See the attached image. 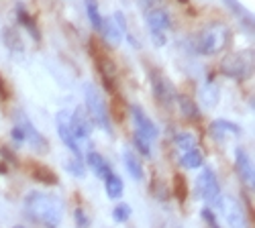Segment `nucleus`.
I'll use <instances>...</instances> for the list:
<instances>
[{"label":"nucleus","mask_w":255,"mask_h":228,"mask_svg":"<svg viewBox=\"0 0 255 228\" xmlns=\"http://www.w3.org/2000/svg\"><path fill=\"white\" fill-rule=\"evenodd\" d=\"M27 214L47 228H57L63 218V202L45 192H29L25 196Z\"/></svg>","instance_id":"obj_1"},{"label":"nucleus","mask_w":255,"mask_h":228,"mask_svg":"<svg viewBox=\"0 0 255 228\" xmlns=\"http://www.w3.org/2000/svg\"><path fill=\"white\" fill-rule=\"evenodd\" d=\"M227 41H229V29L223 23H210L202 31L196 33L194 49L198 55L210 57V55L221 53L227 45Z\"/></svg>","instance_id":"obj_2"},{"label":"nucleus","mask_w":255,"mask_h":228,"mask_svg":"<svg viewBox=\"0 0 255 228\" xmlns=\"http://www.w3.org/2000/svg\"><path fill=\"white\" fill-rule=\"evenodd\" d=\"M84 110L86 114L90 116V122L96 124L98 129H102L104 133H111V110H109V104H106V100L102 96V92L94 86V84H86L84 86Z\"/></svg>","instance_id":"obj_3"},{"label":"nucleus","mask_w":255,"mask_h":228,"mask_svg":"<svg viewBox=\"0 0 255 228\" xmlns=\"http://www.w3.org/2000/svg\"><path fill=\"white\" fill-rule=\"evenodd\" d=\"M196 194L208 206H215V208H219L221 198H223V190H221V183H219L217 173L212 171L210 167H200V173L196 177Z\"/></svg>","instance_id":"obj_4"},{"label":"nucleus","mask_w":255,"mask_h":228,"mask_svg":"<svg viewBox=\"0 0 255 228\" xmlns=\"http://www.w3.org/2000/svg\"><path fill=\"white\" fill-rule=\"evenodd\" d=\"M219 210L223 212L227 224L231 228H251V222H249V214L245 210V206L239 198H235L233 194H225L221 198V204H219Z\"/></svg>","instance_id":"obj_5"},{"label":"nucleus","mask_w":255,"mask_h":228,"mask_svg":"<svg viewBox=\"0 0 255 228\" xmlns=\"http://www.w3.org/2000/svg\"><path fill=\"white\" fill-rule=\"evenodd\" d=\"M14 124L23 131V137H25V143L35 151V153H47V139L37 131V127L33 124V120L25 114V112H16L14 114Z\"/></svg>","instance_id":"obj_6"},{"label":"nucleus","mask_w":255,"mask_h":228,"mask_svg":"<svg viewBox=\"0 0 255 228\" xmlns=\"http://www.w3.org/2000/svg\"><path fill=\"white\" fill-rule=\"evenodd\" d=\"M149 79H151V90H153L155 100L163 108H172L176 104V94H178L174 84L159 70H151L149 72Z\"/></svg>","instance_id":"obj_7"},{"label":"nucleus","mask_w":255,"mask_h":228,"mask_svg":"<svg viewBox=\"0 0 255 228\" xmlns=\"http://www.w3.org/2000/svg\"><path fill=\"white\" fill-rule=\"evenodd\" d=\"M129 112H131V120H133V124H135V133H139V135L145 137L147 141H155V139H159V129H157V124L149 118V114H147L139 104H131Z\"/></svg>","instance_id":"obj_8"},{"label":"nucleus","mask_w":255,"mask_h":228,"mask_svg":"<svg viewBox=\"0 0 255 228\" xmlns=\"http://www.w3.org/2000/svg\"><path fill=\"white\" fill-rule=\"evenodd\" d=\"M221 74L231 79H245L251 74V61H245L241 53H231L221 61Z\"/></svg>","instance_id":"obj_9"},{"label":"nucleus","mask_w":255,"mask_h":228,"mask_svg":"<svg viewBox=\"0 0 255 228\" xmlns=\"http://www.w3.org/2000/svg\"><path fill=\"white\" fill-rule=\"evenodd\" d=\"M68 120H70V112H68V110L57 112V116H55V129H57V135H59L61 143L68 147V151H70L74 157L82 159V147H80V143L74 139V135H72V131H70Z\"/></svg>","instance_id":"obj_10"},{"label":"nucleus","mask_w":255,"mask_h":228,"mask_svg":"<svg viewBox=\"0 0 255 228\" xmlns=\"http://www.w3.org/2000/svg\"><path fill=\"white\" fill-rule=\"evenodd\" d=\"M68 124H70V131H72V135H74V139L78 143L90 141V137H92V122H90V116L86 114V110H84L82 106L74 108V112L70 114Z\"/></svg>","instance_id":"obj_11"},{"label":"nucleus","mask_w":255,"mask_h":228,"mask_svg":"<svg viewBox=\"0 0 255 228\" xmlns=\"http://www.w3.org/2000/svg\"><path fill=\"white\" fill-rule=\"evenodd\" d=\"M145 23L149 27V31H159V33H165L172 29V16L169 12L161 6H153L149 10H145Z\"/></svg>","instance_id":"obj_12"},{"label":"nucleus","mask_w":255,"mask_h":228,"mask_svg":"<svg viewBox=\"0 0 255 228\" xmlns=\"http://www.w3.org/2000/svg\"><path fill=\"white\" fill-rule=\"evenodd\" d=\"M235 169H237V175L239 179L247 185L249 190H253V163L247 155V151L243 147H237L235 149Z\"/></svg>","instance_id":"obj_13"},{"label":"nucleus","mask_w":255,"mask_h":228,"mask_svg":"<svg viewBox=\"0 0 255 228\" xmlns=\"http://www.w3.org/2000/svg\"><path fill=\"white\" fill-rule=\"evenodd\" d=\"M84 163H86V167H88V169H90L98 179H102V181L113 173L111 163L106 161V159H104L96 149H90V151L86 153V161H84Z\"/></svg>","instance_id":"obj_14"},{"label":"nucleus","mask_w":255,"mask_h":228,"mask_svg":"<svg viewBox=\"0 0 255 228\" xmlns=\"http://www.w3.org/2000/svg\"><path fill=\"white\" fill-rule=\"evenodd\" d=\"M241 133H243V129L237 122L223 120V118L210 122V135L215 139H219V141H227L229 137H241Z\"/></svg>","instance_id":"obj_15"},{"label":"nucleus","mask_w":255,"mask_h":228,"mask_svg":"<svg viewBox=\"0 0 255 228\" xmlns=\"http://www.w3.org/2000/svg\"><path fill=\"white\" fill-rule=\"evenodd\" d=\"M176 104H178V110L180 114L190 120V122H198L202 118L200 114V108L196 104V100L192 96H188V94H176Z\"/></svg>","instance_id":"obj_16"},{"label":"nucleus","mask_w":255,"mask_h":228,"mask_svg":"<svg viewBox=\"0 0 255 228\" xmlns=\"http://www.w3.org/2000/svg\"><path fill=\"white\" fill-rule=\"evenodd\" d=\"M123 165H125L127 173H129L135 181H143V179H145L143 163H141V159L135 155L133 149H123Z\"/></svg>","instance_id":"obj_17"},{"label":"nucleus","mask_w":255,"mask_h":228,"mask_svg":"<svg viewBox=\"0 0 255 228\" xmlns=\"http://www.w3.org/2000/svg\"><path fill=\"white\" fill-rule=\"evenodd\" d=\"M100 33H102L104 43L109 45V47H119V45L123 43V33H121V29L117 27V23L113 20V16H106V18H102Z\"/></svg>","instance_id":"obj_18"},{"label":"nucleus","mask_w":255,"mask_h":228,"mask_svg":"<svg viewBox=\"0 0 255 228\" xmlns=\"http://www.w3.org/2000/svg\"><path fill=\"white\" fill-rule=\"evenodd\" d=\"M2 43L6 45V49L14 55H25V43H23V37H20V33L12 27H4L2 29Z\"/></svg>","instance_id":"obj_19"},{"label":"nucleus","mask_w":255,"mask_h":228,"mask_svg":"<svg viewBox=\"0 0 255 228\" xmlns=\"http://www.w3.org/2000/svg\"><path fill=\"white\" fill-rule=\"evenodd\" d=\"M198 98H200V104L204 108H215L219 102H221V88L212 81H206L204 86H200L198 90Z\"/></svg>","instance_id":"obj_20"},{"label":"nucleus","mask_w":255,"mask_h":228,"mask_svg":"<svg viewBox=\"0 0 255 228\" xmlns=\"http://www.w3.org/2000/svg\"><path fill=\"white\" fill-rule=\"evenodd\" d=\"M14 10H16V20L29 31V35L39 43V41H41V33H39V27H37V23H35V18L29 14V10H27L23 4H16Z\"/></svg>","instance_id":"obj_21"},{"label":"nucleus","mask_w":255,"mask_h":228,"mask_svg":"<svg viewBox=\"0 0 255 228\" xmlns=\"http://www.w3.org/2000/svg\"><path fill=\"white\" fill-rule=\"evenodd\" d=\"M29 173L33 175V179L45 183V185H57V175L47 167L43 163H31Z\"/></svg>","instance_id":"obj_22"},{"label":"nucleus","mask_w":255,"mask_h":228,"mask_svg":"<svg viewBox=\"0 0 255 228\" xmlns=\"http://www.w3.org/2000/svg\"><path fill=\"white\" fill-rule=\"evenodd\" d=\"M172 143H174V147L178 149V151H192V149H198V139H196V135L194 133H188V131H182V133H176L174 135V139H172Z\"/></svg>","instance_id":"obj_23"},{"label":"nucleus","mask_w":255,"mask_h":228,"mask_svg":"<svg viewBox=\"0 0 255 228\" xmlns=\"http://www.w3.org/2000/svg\"><path fill=\"white\" fill-rule=\"evenodd\" d=\"M178 161H180V165L184 169H200V167H204V155L198 149L184 151Z\"/></svg>","instance_id":"obj_24"},{"label":"nucleus","mask_w":255,"mask_h":228,"mask_svg":"<svg viewBox=\"0 0 255 228\" xmlns=\"http://www.w3.org/2000/svg\"><path fill=\"white\" fill-rule=\"evenodd\" d=\"M104 192L111 200H119L123 198V192H125V183L123 179L117 175V173H111L109 177L104 179Z\"/></svg>","instance_id":"obj_25"},{"label":"nucleus","mask_w":255,"mask_h":228,"mask_svg":"<svg viewBox=\"0 0 255 228\" xmlns=\"http://www.w3.org/2000/svg\"><path fill=\"white\" fill-rule=\"evenodd\" d=\"M86 14H88V20H90V25L96 33H100V27H102V14H100V6L96 0H86Z\"/></svg>","instance_id":"obj_26"},{"label":"nucleus","mask_w":255,"mask_h":228,"mask_svg":"<svg viewBox=\"0 0 255 228\" xmlns=\"http://www.w3.org/2000/svg\"><path fill=\"white\" fill-rule=\"evenodd\" d=\"M66 169L74 175V177H84L86 175V163H84V159H78V157H72V159H68V163H66Z\"/></svg>","instance_id":"obj_27"},{"label":"nucleus","mask_w":255,"mask_h":228,"mask_svg":"<svg viewBox=\"0 0 255 228\" xmlns=\"http://www.w3.org/2000/svg\"><path fill=\"white\" fill-rule=\"evenodd\" d=\"M131 214H133V208L129 204H117L115 208H113V220L115 222H119V224H123V222H127L131 218Z\"/></svg>","instance_id":"obj_28"},{"label":"nucleus","mask_w":255,"mask_h":228,"mask_svg":"<svg viewBox=\"0 0 255 228\" xmlns=\"http://www.w3.org/2000/svg\"><path fill=\"white\" fill-rule=\"evenodd\" d=\"M133 145L143 157H151V141H147L139 133H133Z\"/></svg>","instance_id":"obj_29"},{"label":"nucleus","mask_w":255,"mask_h":228,"mask_svg":"<svg viewBox=\"0 0 255 228\" xmlns=\"http://www.w3.org/2000/svg\"><path fill=\"white\" fill-rule=\"evenodd\" d=\"M174 194L178 200H186V196H188V183H186L184 175H180V173L174 175Z\"/></svg>","instance_id":"obj_30"},{"label":"nucleus","mask_w":255,"mask_h":228,"mask_svg":"<svg viewBox=\"0 0 255 228\" xmlns=\"http://www.w3.org/2000/svg\"><path fill=\"white\" fill-rule=\"evenodd\" d=\"M74 222L78 228H90V216L86 214L84 208H76L74 210Z\"/></svg>","instance_id":"obj_31"},{"label":"nucleus","mask_w":255,"mask_h":228,"mask_svg":"<svg viewBox=\"0 0 255 228\" xmlns=\"http://www.w3.org/2000/svg\"><path fill=\"white\" fill-rule=\"evenodd\" d=\"M149 37H151V43L155 47H163L167 43V35L165 33H159V31H149Z\"/></svg>","instance_id":"obj_32"},{"label":"nucleus","mask_w":255,"mask_h":228,"mask_svg":"<svg viewBox=\"0 0 255 228\" xmlns=\"http://www.w3.org/2000/svg\"><path fill=\"white\" fill-rule=\"evenodd\" d=\"M10 137H12V141L16 143V145H23L25 143V137H23V131H20L16 124H12V129H10Z\"/></svg>","instance_id":"obj_33"},{"label":"nucleus","mask_w":255,"mask_h":228,"mask_svg":"<svg viewBox=\"0 0 255 228\" xmlns=\"http://www.w3.org/2000/svg\"><path fill=\"white\" fill-rule=\"evenodd\" d=\"M141 4H143L145 10H149L153 6H159V0H141Z\"/></svg>","instance_id":"obj_34"},{"label":"nucleus","mask_w":255,"mask_h":228,"mask_svg":"<svg viewBox=\"0 0 255 228\" xmlns=\"http://www.w3.org/2000/svg\"><path fill=\"white\" fill-rule=\"evenodd\" d=\"M0 98L2 100H8V88H6V84L2 79H0Z\"/></svg>","instance_id":"obj_35"},{"label":"nucleus","mask_w":255,"mask_h":228,"mask_svg":"<svg viewBox=\"0 0 255 228\" xmlns=\"http://www.w3.org/2000/svg\"><path fill=\"white\" fill-rule=\"evenodd\" d=\"M210 228H221V226H219V224L215 222V224H210Z\"/></svg>","instance_id":"obj_36"},{"label":"nucleus","mask_w":255,"mask_h":228,"mask_svg":"<svg viewBox=\"0 0 255 228\" xmlns=\"http://www.w3.org/2000/svg\"><path fill=\"white\" fill-rule=\"evenodd\" d=\"M180 2H182V4H186V2H188V0H180Z\"/></svg>","instance_id":"obj_37"},{"label":"nucleus","mask_w":255,"mask_h":228,"mask_svg":"<svg viewBox=\"0 0 255 228\" xmlns=\"http://www.w3.org/2000/svg\"><path fill=\"white\" fill-rule=\"evenodd\" d=\"M14 228H25V226H14Z\"/></svg>","instance_id":"obj_38"}]
</instances>
